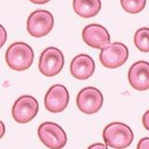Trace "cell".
Returning a JSON list of instances; mask_svg holds the SVG:
<instances>
[{
    "label": "cell",
    "instance_id": "cell-1",
    "mask_svg": "<svg viewBox=\"0 0 149 149\" xmlns=\"http://www.w3.org/2000/svg\"><path fill=\"white\" fill-rule=\"evenodd\" d=\"M102 138L107 146L115 149H124L132 144L134 135L128 125L121 122H113L104 128Z\"/></svg>",
    "mask_w": 149,
    "mask_h": 149
},
{
    "label": "cell",
    "instance_id": "cell-2",
    "mask_svg": "<svg viewBox=\"0 0 149 149\" xmlns=\"http://www.w3.org/2000/svg\"><path fill=\"white\" fill-rule=\"evenodd\" d=\"M6 62L12 70L24 71L33 64L34 50L26 43L15 42L6 51Z\"/></svg>",
    "mask_w": 149,
    "mask_h": 149
},
{
    "label": "cell",
    "instance_id": "cell-3",
    "mask_svg": "<svg viewBox=\"0 0 149 149\" xmlns=\"http://www.w3.org/2000/svg\"><path fill=\"white\" fill-rule=\"evenodd\" d=\"M37 133L42 143L49 149H62L67 143V135L63 129L53 122L42 123Z\"/></svg>",
    "mask_w": 149,
    "mask_h": 149
},
{
    "label": "cell",
    "instance_id": "cell-4",
    "mask_svg": "<svg viewBox=\"0 0 149 149\" xmlns=\"http://www.w3.org/2000/svg\"><path fill=\"white\" fill-rule=\"evenodd\" d=\"M64 57L59 49L49 47L41 53L38 63V69L45 77H54L58 74L63 67Z\"/></svg>",
    "mask_w": 149,
    "mask_h": 149
},
{
    "label": "cell",
    "instance_id": "cell-5",
    "mask_svg": "<svg viewBox=\"0 0 149 149\" xmlns=\"http://www.w3.org/2000/svg\"><path fill=\"white\" fill-rule=\"evenodd\" d=\"M54 19L52 14L48 10H36L27 20V31L33 37H43L52 30Z\"/></svg>",
    "mask_w": 149,
    "mask_h": 149
},
{
    "label": "cell",
    "instance_id": "cell-6",
    "mask_svg": "<svg viewBox=\"0 0 149 149\" xmlns=\"http://www.w3.org/2000/svg\"><path fill=\"white\" fill-rule=\"evenodd\" d=\"M38 102L35 97L30 95L21 96L12 106V116L18 123H28L36 118L38 113Z\"/></svg>",
    "mask_w": 149,
    "mask_h": 149
},
{
    "label": "cell",
    "instance_id": "cell-7",
    "mask_svg": "<svg viewBox=\"0 0 149 149\" xmlns=\"http://www.w3.org/2000/svg\"><path fill=\"white\" fill-rule=\"evenodd\" d=\"M104 104V96L94 87L83 88L77 96V105L84 114L92 115L99 111Z\"/></svg>",
    "mask_w": 149,
    "mask_h": 149
},
{
    "label": "cell",
    "instance_id": "cell-8",
    "mask_svg": "<svg viewBox=\"0 0 149 149\" xmlns=\"http://www.w3.org/2000/svg\"><path fill=\"white\" fill-rule=\"evenodd\" d=\"M129 49L127 46L120 42H114L100 53V61L104 67L109 69L118 68L127 62Z\"/></svg>",
    "mask_w": 149,
    "mask_h": 149
},
{
    "label": "cell",
    "instance_id": "cell-9",
    "mask_svg": "<svg viewBox=\"0 0 149 149\" xmlns=\"http://www.w3.org/2000/svg\"><path fill=\"white\" fill-rule=\"evenodd\" d=\"M84 42L93 49H104L110 45V35L105 27L101 24L87 25L82 31Z\"/></svg>",
    "mask_w": 149,
    "mask_h": 149
},
{
    "label": "cell",
    "instance_id": "cell-10",
    "mask_svg": "<svg viewBox=\"0 0 149 149\" xmlns=\"http://www.w3.org/2000/svg\"><path fill=\"white\" fill-rule=\"evenodd\" d=\"M69 92L63 85H54L46 93L44 104L46 109L51 113H61L67 107Z\"/></svg>",
    "mask_w": 149,
    "mask_h": 149
},
{
    "label": "cell",
    "instance_id": "cell-11",
    "mask_svg": "<svg viewBox=\"0 0 149 149\" xmlns=\"http://www.w3.org/2000/svg\"><path fill=\"white\" fill-rule=\"evenodd\" d=\"M128 79L134 90L143 91L149 90V63L139 61L130 66Z\"/></svg>",
    "mask_w": 149,
    "mask_h": 149
},
{
    "label": "cell",
    "instance_id": "cell-12",
    "mask_svg": "<svg viewBox=\"0 0 149 149\" xmlns=\"http://www.w3.org/2000/svg\"><path fill=\"white\" fill-rule=\"evenodd\" d=\"M70 71L74 77L79 80L90 78L95 71V63L88 54H79L76 56L70 64Z\"/></svg>",
    "mask_w": 149,
    "mask_h": 149
},
{
    "label": "cell",
    "instance_id": "cell-13",
    "mask_svg": "<svg viewBox=\"0 0 149 149\" xmlns=\"http://www.w3.org/2000/svg\"><path fill=\"white\" fill-rule=\"evenodd\" d=\"M101 0H74L73 8L78 16L82 18H92L100 12Z\"/></svg>",
    "mask_w": 149,
    "mask_h": 149
},
{
    "label": "cell",
    "instance_id": "cell-14",
    "mask_svg": "<svg viewBox=\"0 0 149 149\" xmlns=\"http://www.w3.org/2000/svg\"><path fill=\"white\" fill-rule=\"evenodd\" d=\"M135 47L142 52H149V28L143 27L136 31L133 37Z\"/></svg>",
    "mask_w": 149,
    "mask_h": 149
},
{
    "label": "cell",
    "instance_id": "cell-15",
    "mask_svg": "<svg viewBox=\"0 0 149 149\" xmlns=\"http://www.w3.org/2000/svg\"><path fill=\"white\" fill-rule=\"evenodd\" d=\"M120 4L126 12L137 14L146 8V0H120Z\"/></svg>",
    "mask_w": 149,
    "mask_h": 149
},
{
    "label": "cell",
    "instance_id": "cell-16",
    "mask_svg": "<svg viewBox=\"0 0 149 149\" xmlns=\"http://www.w3.org/2000/svg\"><path fill=\"white\" fill-rule=\"evenodd\" d=\"M137 149H149V137L140 140L137 144Z\"/></svg>",
    "mask_w": 149,
    "mask_h": 149
},
{
    "label": "cell",
    "instance_id": "cell-17",
    "mask_svg": "<svg viewBox=\"0 0 149 149\" xmlns=\"http://www.w3.org/2000/svg\"><path fill=\"white\" fill-rule=\"evenodd\" d=\"M143 125L147 130H149V110L146 111L143 116Z\"/></svg>",
    "mask_w": 149,
    "mask_h": 149
},
{
    "label": "cell",
    "instance_id": "cell-18",
    "mask_svg": "<svg viewBox=\"0 0 149 149\" xmlns=\"http://www.w3.org/2000/svg\"><path fill=\"white\" fill-rule=\"evenodd\" d=\"M88 149H107V146L106 144H104V143H94L90 147H88Z\"/></svg>",
    "mask_w": 149,
    "mask_h": 149
},
{
    "label": "cell",
    "instance_id": "cell-19",
    "mask_svg": "<svg viewBox=\"0 0 149 149\" xmlns=\"http://www.w3.org/2000/svg\"><path fill=\"white\" fill-rule=\"evenodd\" d=\"M1 32H2V43H1V47H3L4 44H5V41H6V38H7L6 30H5V28L3 26H1Z\"/></svg>",
    "mask_w": 149,
    "mask_h": 149
},
{
    "label": "cell",
    "instance_id": "cell-20",
    "mask_svg": "<svg viewBox=\"0 0 149 149\" xmlns=\"http://www.w3.org/2000/svg\"><path fill=\"white\" fill-rule=\"evenodd\" d=\"M50 0H30V2L34 3V4H37V5H43L49 2Z\"/></svg>",
    "mask_w": 149,
    "mask_h": 149
},
{
    "label": "cell",
    "instance_id": "cell-21",
    "mask_svg": "<svg viewBox=\"0 0 149 149\" xmlns=\"http://www.w3.org/2000/svg\"><path fill=\"white\" fill-rule=\"evenodd\" d=\"M1 125H2V134H1V137L4 136V133H5V126H4V123L1 122Z\"/></svg>",
    "mask_w": 149,
    "mask_h": 149
}]
</instances>
